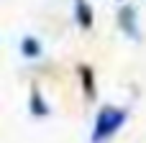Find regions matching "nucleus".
I'll return each instance as SVG.
<instances>
[{
	"label": "nucleus",
	"mask_w": 146,
	"mask_h": 143,
	"mask_svg": "<svg viewBox=\"0 0 146 143\" xmlns=\"http://www.w3.org/2000/svg\"><path fill=\"white\" fill-rule=\"evenodd\" d=\"M128 120V110L126 107H118V105H103L95 115V123H92V136L90 143H108Z\"/></svg>",
	"instance_id": "f257e3e1"
},
{
	"label": "nucleus",
	"mask_w": 146,
	"mask_h": 143,
	"mask_svg": "<svg viewBox=\"0 0 146 143\" xmlns=\"http://www.w3.org/2000/svg\"><path fill=\"white\" fill-rule=\"evenodd\" d=\"M115 23H118V28L128 36V38H139L141 36V28H139V10L133 8V5H121L118 8V13H115Z\"/></svg>",
	"instance_id": "f03ea898"
},
{
	"label": "nucleus",
	"mask_w": 146,
	"mask_h": 143,
	"mask_svg": "<svg viewBox=\"0 0 146 143\" xmlns=\"http://www.w3.org/2000/svg\"><path fill=\"white\" fill-rule=\"evenodd\" d=\"M77 77H80V84H82V95L92 102L98 97V74L90 64H77Z\"/></svg>",
	"instance_id": "7ed1b4c3"
},
{
	"label": "nucleus",
	"mask_w": 146,
	"mask_h": 143,
	"mask_svg": "<svg viewBox=\"0 0 146 143\" xmlns=\"http://www.w3.org/2000/svg\"><path fill=\"white\" fill-rule=\"evenodd\" d=\"M72 13H74V23L82 31H90L95 26V10H92L90 0H72Z\"/></svg>",
	"instance_id": "20e7f679"
},
{
	"label": "nucleus",
	"mask_w": 146,
	"mask_h": 143,
	"mask_svg": "<svg viewBox=\"0 0 146 143\" xmlns=\"http://www.w3.org/2000/svg\"><path fill=\"white\" fill-rule=\"evenodd\" d=\"M28 110H31L33 118H49V113H51V107H49L44 92H41L36 84L31 87V95H28Z\"/></svg>",
	"instance_id": "39448f33"
},
{
	"label": "nucleus",
	"mask_w": 146,
	"mask_h": 143,
	"mask_svg": "<svg viewBox=\"0 0 146 143\" xmlns=\"http://www.w3.org/2000/svg\"><path fill=\"white\" fill-rule=\"evenodd\" d=\"M21 54L26 59H38L44 54V46H41V41L36 36H23L21 38Z\"/></svg>",
	"instance_id": "423d86ee"
},
{
	"label": "nucleus",
	"mask_w": 146,
	"mask_h": 143,
	"mask_svg": "<svg viewBox=\"0 0 146 143\" xmlns=\"http://www.w3.org/2000/svg\"><path fill=\"white\" fill-rule=\"evenodd\" d=\"M118 3H123V0H118Z\"/></svg>",
	"instance_id": "0eeeda50"
}]
</instances>
